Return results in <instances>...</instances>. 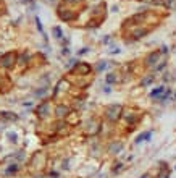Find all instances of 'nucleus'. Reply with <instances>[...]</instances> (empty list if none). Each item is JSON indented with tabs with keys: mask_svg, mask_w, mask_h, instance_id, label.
Segmentation results:
<instances>
[{
	"mask_svg": "<svg viewBox=\"0 0 176 178\" xmlns=\"http://www.w3.org/2000/svg\"><path fill=\"white\" fill-rule=\"evenodd\" d=\"M119 115H121V105H118V104H111L105 109V117H107V120L111 123L118 122Z\"/></svg>",
	"mask_w": 176,
	"mask_h": 178,
	"instance_id": "1",
	"label": "nucleus"
},
{
	"mask_svg": "<svg viewBox=\"0 0 176 178\" xmlns=\"http://www.w3.org/2000/svg\"><path fill=\"white\" fill-rule=\"evenodd\" d=\"M152 31V28H145V26H134V29L129 31V37L131 39H140V37H144V36H147Z\"/></svg>",
	"mask_w": 176,
	"mask_h": 178,
	"instance_id": "2",
	"label": "nucleus"
},
{
	"mask_svg": "<svg viewBox=\"0 0 176 178\" xmlns=\"http://www.w3.org/2000/svg\"><path fill=\"white\" fill-rule=\"evenodd\" d=\"M15 60H16V55L13 54V52H10V54H6V55H3L2 59H0V67H3V68H10V67H13Z\"/></svg>",
	"mask_w": 176,
	"mask_h": 178,
	"instance_id": "3",
	"label": "nucleus"
},
{
	"mask_svg": "<svg viewBox=\"0 0 176 178\" xmlns=\"http://www.w3.org/2000/svg\"><path fill=\"white\" fill-rule=\"evenodd\" d=\"M160 54H161V52H158V50L150 52V54L144 59V65H145V67H153V65L157 63V60L160 59Z\"/></svg>",
	"mask_w": 176,
	"mask_h": 178,
	"instance_id": "4",
	"label": "nucleus"
},
{
	"mask_svg": "<svg viewBox=\"0 0 176 178\" xmlns=\"http://www.w3.org/2000/svg\"><path fill=\"white\" fill-rule=\"evenodd\" d=\"M48 113H50V104H48V102L40 104V107L37 109V115L44 118V117H47V115H48Z\"/></svg>",
	"mask_w": 176,
	"mask_h": 178,
	"instance_id": "5",
	"label": "nucleus"
},
{
	"mask_svg": "<svg viewBox=\"0 0 176 178\" xmlns=\"http://www.w3.org/2000/svg\"><path fill=\"white\" fill-rule=\"evenodd\" d=\"M163 92H165V88H163V86H158V88H155V89L150 92V97H152V99H155V97L160 99L161 96H163Z\"/></svg>",
	"mask_w": 176,
	"mask_h": 178,
	"instance_id": "6",
	"label": "nucleus"
},
{
	"mask_svg": "<svg viewBox=\"0 0 176 178\" xmlns=\"http://www.w3.org/2000/svg\"><path fill=\"white\" fill-rule=\"evenodd\" d=\"M150 138H152V131H147V133L139 134V136H137V139H136V142L139 144V142H142V141H149Z\"/></svg>",
	"mask_w": 176,
	"mask_h": 178,
	"instance_id": "7",
	"label": "nucleus"
},
{
	"mask_svg": "<svg viewBox=\"0 0 176 178\" xmlns=\"http://www.w3.org/2000/svg\"><path fill=\"white\" fill-rule=\"evenodd\" d=\"M66 113H68V109H66L65 105H58V107H57V115H58V117H65Z\"/></svg>",
	"mask_w": 176,
	"mask_h": 178,
	"instance_id": "8",
	"label": "nucleus"
},
{
	"mask_svg": "<svg viewBox=\"0 0 176 178\" xmlns=\"http://www.w3.org/2000/svg\"><path fill=\"white\" fill-rule=\"evenodd\" d=\"M152 81H153V76H152V75H149L147 78H144V80L140 81V84H142V86H149V84H150Z\"/></svg>",
	"mask_w": 176,
	"mask_h": 178,
	"instance_id": "9",
	"label": "nucleus"
},
{
	"mask_svg": "<svg viewBox=\"0 0 176 178\" xmlns=\"http://www.w3.org/2000/svg\"><path fill=\"white\" fill-rule=\"evenodd\" d=\"M53 34H55V37H57V39H61V29H60V28H53Z\"/></svg>",
	"mask_w": 176,
	"mask_h": 178,
	"instance_id": "10",
	"label": "nucleus"
},
{
	"mask_svg": "<svg viewBox=\"0 0 176 178\" xmlns=\"http://www.w3.org/2000/svg\"><path fill=\"white\" fill-rule=\"evenodd\" d=\"M98 63H100V65L97 67V70H98V71H102L103 68H107V62H98Z\"/></svg>",
	"mask_w": 176,
	"mask_h": 178,
	"instance_id": "11",
	"label": "nucleus"
},
{
	"mask_svg": "<svg viewBox=\"0 0 176 178\" xmlns=\"http://www.w3.org/2000/svg\"><path fill=\"white\" fill-rule=\"evenodd\" d=\"M107 81H108V83H113V81H116L115 75H108V76H107Z\"/></svg>",
	"mask_w": 176,
	"mask_h": 178,
	"instance_id": "12",
	"label": "nucleus"
},
{
	"mask_svg": "<svg viewBox=\"0 0 176 178\" xmlns=\"http://www.w3.org/2000/svg\"><path fill=\"white\" fill-rule=\"evenodd\" d=\"M16 170H18V167H16V165H11V168L6 170V173H13V172H16Z\"/></svg>",
	"mask_w": 176,
	"mask_h": 178,
	"instance_id": "13",
	"label": "nucleus"
},
{
	"mask_svg": "<svg viewBox=\"0 0 176 178\" xmlns=\"http://www.w3.org/2000/svg\"><path fill=\"white\" fill-rule=\"evenodd\" d=\"M110 52H111V54H118V52H119V49H118V47H113Z\"/></svg>",
	"mask_w": 176,
	"mask_h": 178,
	"instance_id": "14",
	"label": "nucleus"
},
{
	"mask_svg": "<svg viewBox=\"0 0 176 178\" xmlns=\"http://www.w3.org/2000/svg\"><path fill=\"white\" fill-rule=\"evenodd\" d=\"M23 2H29V0H23Z\"/></svg>",
	"mask_w": 176,
	"mask_h": 178,
	"instance_id": "15",
	"label": "nucleus"
}]
</instances>
